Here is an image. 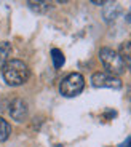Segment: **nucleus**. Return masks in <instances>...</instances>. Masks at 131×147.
I'll list each match as a JSON object with an SVG mask.
<instances>
[{"label": "nucleus", "instance_id": "nucleus-1", "mask_svg": "<svg viewBox=\"0 0 131 147\" xmlns=\"http://www.w3.org/2000/svg\"><path fill=\"white\" fill-rule=\"evenodd\" d=\"M2 75H3V80L7 85L19 86V85H24L26 82L29 80L30 70H29V67L26 66V63H22L19 59H11L3 67Z\"/></svg>", "mask_w": 131, "mask_h": 147}, {"label": "nucleus", "instance_id": "nucleus-2", "mask_svg": "<svg viewBox=\"0 0 131 147\" xmlns=\"http://www.w3.org/2000/svg\"><path fill=\"white\" fill-rule=\"evenodd\" d=\"M99 59H101L104 69L107 70V74H110V75L118 77L126 69L123 61H122V58H120V55L115 50H112V48H107V47L101 48L99 50Z\"/></svg>", "mask_w": 131, "mask_h": 147}, {"label": "nucleus", "instance_id": "nucleus-3", "mask_svg": "<svg viewBox=\"0 0 131 147\" xmlns=\"http://www.w3.org/2000/svg\"><path fill=\"white\" fill-rule=\"evenodd\" d=\"M83 88H85V78L78 72L69 74L59 83V91L66 98H75V96H78L83 91Z\"/></svg>", "mask_w": 131, "mask_h": 147}, {"label": "nucleus", "instance_id": "nucleus-4", "mask_svg": "<svg viewBox=\"0 0 131 147\" xmlns=\"http://www.w3.org/2000/svg\"><path fill=\"white\" fill-rule=\"evenodd\" d=\"M91 83L95 88H110V90H120L122 80L115 75H110L107 72H96L91 75Z\"/></svg>", "mask_w": 131, "mask_h": 147}, {"label": "nucleus", "instance_id": "nucleus-5", "mask_svg": "<svg viewBox=\"0 0 131 147\" xmlns=\"http://www.w3.org/2000/svg\"><path fill=\"white\" fill-rule=\"evenodd\" d=\"M8 112L16 121H24L27 118V114H29V109H27V104H26L24 99L21 98H16L10 102L8 106Z\"/></svg>", "mask_w": 131, "mask_h": 147}, {"label": "nucleus", "instance_id": "nucleus-6", "mask_svg": "<svg viewBox=\"0 0 131 147\" xmlns=\"http://www.w3.org/2000/svg\"><path fill=\"white\" fill-rule=\"evenodd\" d=\"M118 55H120V58H122V61H123L125 67L131 70V40L130 42H123V43L120 45Z\"/></svg>", "mask_w": 131, "mask_h": 147}, {"label": "nucleus", "instance_id": "nucleus-7", "mask_svg": "<svg viewBox=\"0 0 131 147\" xmlns=\"http://www.w3.org/2000/svg\"><path fill=\"white\" fill-rule=\"evenodd\" d=\"M10 53H11V45L8 42H0V70H3V67L7 66Z\"/></svg>", "mask_w": 131, "mask_h": 147}, {"label": "nucleus", "instance_id": "nucleus-8", "mask_svg": "<svg viewBox=\"0 0 131 147\" xmlns=\"http://www.w3.org/2000/svg\"><path fill=\"white\" fill-rule=\"evenodd\" d=\"M51 59H53V66L56 67V69H61L62 66H64V55H62L61 50H58V48H53L51 50Z\"/></svg>", "mask_w": 131, "mask_h": 147}, {"label": "nucleus", "instance_id": "nucleus-9", "mask_svg": "<svg viewBox=\"0 0 131 147\" xmlns=\"http://www.w3.org/2000/svg\"><path fill=\"white\" fill-rule=\"evenodd\" d=\"M10 134H11V126H10V123H8L5 118L0 117V142L7 141L8 138H10Z\"/></svg>", "mask_w": 131, "mask_h": 147}, {"label": "nucleus", "instance_id": "nucleus-10", "mask_svg": "<svg viewBox=\"0 0 131 147\" xmlns=\"http://www.w3.org/2000/svg\"><path fill=\"white\" fill-rule=\"evenodd\" d=\"M29 7H30V10L35 11V13H47L51 8V5L48 3V2H29Z\"/></svg>", "mask_w": 131, "mask_h": 147}, {"label": "nucleus", "instance_id": "nucleus-11", "mask_svg": "<svg viewBox=\"0 0 131 147\" xmlns=\"http://www.w3.org/2000/svg\"><path fill=\"white\" fill-rule=\"evenodd\" d=\"M120 147H131V136H128L126 139L120 144Z\"/></svg>", "mask_w": 131, "mask_h": 147}, {"label": "nucleus", "instance_id": "nucleus-12", "mask_svg": "<svg viewBox=\"0 0 131 147\" xmlns=\"http://www.w3.org/2000/svg\"><path fill=\"white\" fill-rule=\"evenodd\" d=\"M126 21H128V22H131V10H130V13L126 15Z\"/></svg>", "mask_w": 131, "mask_h": 147}]
</instances>
